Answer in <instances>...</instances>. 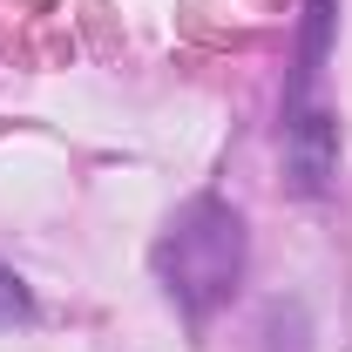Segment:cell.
Instances as JSON below:
<instances>
[{"label":"cell","mask_w":352,"mask_h":352,"mask_svg":"<svg viewBox=\"0 0 352 352\" xmlns=\"http://www.w3.org/2000/svg\"><path fill=\"white\" fill-rule=\"evenodd\" d=\"M156 271H163V292L190 318H210L244 278V223H237V210L217 204V197H197L170 223V237L156 244Z\"/></svg>","instance_id":"obj_1"},{"label":"cell","mask_w":352,"mask_h":352,"mask_svg":"<svg viewBox=\"0 0 352 352\" xmlns=\"http://www.w3.org/2000/svg\"><path fill=\"white\" fill-rule=\"evenodd\" d=\"M285 176L298 197H325L339 176V122L325 109H292L285 116Z\"/></svg>","instance_id":"obj_2"},{"label":"cell","mask_w":352,"mask_h":352,"mask_svg":"<svg viewBox=\"0 0 352 352\" xmlns=\"http://www.w3.org/2000/svg\"><path fill=\"white\" fill-rule=\"evenodd\" d=\"M305 47H298V75H292V102L311 88V75H318V61H325V34H332V0H311L305 7Z\"/></svg>","instance_id":"obj_3"},{"label":"cell","mask_w":352,"mask_h":352,"mask_svg":"<svg viewBox=\"0 0 352 352\" xmlns=\"http://www.w3.org/2000/svg\"><path fill=\"white\" fill-rule=\"evenodd\" d=\"M28 311H34L28 285H21V278H14V271L0 264V325H14V318H28Z\"/></svg>","instance_id":"obj_4"}]
</instances>
